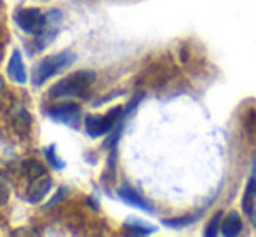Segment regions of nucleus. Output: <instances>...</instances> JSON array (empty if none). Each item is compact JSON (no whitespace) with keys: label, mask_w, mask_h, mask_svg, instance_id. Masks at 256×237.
<instances>
[{"label":"nucleus","mask_w":256,"mask_h":237,"mask_svg":"<svg viewBox=\"0 0 256 237\" xmlns=\"http://www.w3.org/2000/svg\"><path fill=\"white\" fill-rule=\"evenodd\" d=\"M2 98H4V80L0 78V103H2Z\"/></svg>","instance_id":"obj_18"},{"label":"nucleus","mask_w":256,"mask_h":237,"mask_svg":"<svg viewBox=\"0 0 256 237\" xmlns=\"http://www.w3.org/2000/svg\"><path fill=\"white\" fill-rule=\"evenodd\" d=\"M192 222H194V218H178V220H164V225L172 227V228H180V227H183V225L192 224Z\"/></svg>","instance_id":"obj_15"},{"label":"nucleus","mask_w":256,"mask_h":237,"mask_svg":"<svg viewBox=\"0 0 256 237\" xmlns=\"http://www.w3.org/2000/svg\"><path fill=\"white\" fill-rule=\"evenodd\" d=\"M75 60H77V56L72 51H63V52H58V54L48 56V58L38 61L34 66V70H32V84H34L35 88L44 86L52 75L63 72L64 68L72 66Z\"/></svg>","instance_id":"obj_2"},{"label":"nucleus","mask_w":256,"mask_h":237,"mask_svg":"<svg viewBox=\"0 0 256 237\" xmlns=\"http://www.w3.org/2000/svg\"><path fill=\"white\" fill-rule=\"evenodd\" d=\"M14 20H16L18 26H20L24 34H30V35H40L46 28V23H48V18L38 9H35V7L20 9L14 14Z\"/></svg>","instance_id":"obj_3"},{"label":"nucleus","mask_w":256,"mask_h":237,"mask_svg":"<svg viewBox=\"0 0 256 237\" xmlns=\"http://www.w3.org/2000/svg\"><path fill=\"white\" fill-rule=\"evenodd\" d=\"M7 74L18 84H24L26 82V70H24V63L21 58V52L14 49L12 54L9 58V64H7Z\"/></svg>","instance_id":"obj_8"},{"label":"nucleus","mask_w":256,"mask_h":237,"mask_svg":"<svg viewBox=\"0 0 256 237\" xmlns=\"http://www.w3.org/2000/svg\"><path fill=\"white\" fill-rule=\"evenodd\" d=\"M96 80L94 72H77L68 77L58 80L51 88L49 96L51 98H75V96H84L91 84Z\"/></svg>","instance_id":"obj_1"},{"label":"nucleus","mask_w":256,"mask_h":237,"mask_svg":"<svg viewBox=\"0 0 256 237\" xmlns=\"http://www.w3.org/2000/svg\"><path fill=\"white\" fill-rule=\"evenodd\" d=\"M126 228L129 234H152L155 230L152 225L140 224V222H129V224H126Z\"/></svg>","instance_id":"obj_13"},{"label":"nucleus","mask_w":256,"mask_h":237,"mask_svg":"<svg viewBox=\"0 0 256 237\" xmlns=\"http://www.w3.org/2000/svg\"><path fill=\"white\" fill-rule=\"evenodd\" d=\"M220 220H222V213H216L214 216H212V220L209 222L208 230H206V236L211 237V236H216V234H218V225H220Z\"/></svg>","instance_id":"obj_14"},{"label":"nucleus","mask_w":256,"mask_h":237,"mask_svg":"<svg viewBox=\"0 0 256 237\" xmlns=\"http://www.w3.org/2000/svg\"><path fill=\"white\" fill-rule=\"evenodd\" d=\"M44 154H46V159L49 160V164L52 166V170H56V171H61V170H64V160H61L60 157H58V154H56V145H51V146H48V148L44 150Z\"/></svg>","instance_id":"obj_12"},{"label":"nucleus","mask_w":256,"mask_h":237,"mask_svg":"<svg viewBox=\"0 0 256 237\" xmlns=\"http://www.w3.org/2000/svg\"><path fill=\"white\" fill-rule=\"evenodd\" d=\"M66 192H68V190H66V186H61V188L58 190V194H56V196H54L52 199H51V202H48V206H46V208H52V206H56V204L61 200V197H63Z\"/></svg>","instance_id":"obj_17"},{"label":"nucleus","mask_w":256,"mask_h":237,"mask_svg":"<svg viewBox=\"0 0 256 237\" xmlns=\"http://www.w3.org/2000/svg\"><path fill=\"white\" fill-rule=\"evenodd\" d=\"M118 197H120L124 202L131 204V206L138 208V210H142V211H146V213H152L154 211V208L150 206L140 194H136L131 186H122V188H118Z\"/></svg>","instance_id":"obj_9"},{"label":"nucleus","mask_w":256,"mask_h":237,"mask_svg":"<svg viewBox=\"0 0 256 237\" xmlns=\"http://www.w3.org/2000/svg\"><path fill=\"white\" fill-rule=\"evenodd\" d=\"M254 196H256V178H251L250 183L246 186V192L242 197V210L246 214L253 213V202H254Z\"/></svg>","instance_id":"obj_11"},{"label":"nucleus","mask_w":256,"mask_h":237,"mask_svg":"<svg viewBox=\"0 0 256 237\" xmlns=\"http://www.w3.org/2000/svg\"><path fill=\"white\" fill-rule=\"evenodd\" d=\"M80 106L75 105V103H63V105H58L48 112V116L56 122L68 126V128H78V122H80Z\"/></svg>","instance_id":"obj_5"},{"label":"nucleus","mask_w":256,"mask_h":237,"mask_svg":"<svg viewBox=\"0 0 256 237\" xmlns=\"http://www.w3.org/2000/svg\"><path fill=\"white\" fill-rule=\"evenodd\" d=\"M250 216H251V222H253V224L256 225V211L254 210H253V213H251Z\"/></svg>","instance_id":"obj_19"},{"label":"nucleus","mask_w":256,"mask_h":237,"mask_svg":"<svg viewBox=\"0 0 256 237\" xmlns=\"http://www.w3.org/2000/svg\"><path fill=\"white\" fill-rule=\"evenodd\" d=\"M7 194H9V183H7L6 176L2 174V171H0V202H6Z\"/></svg>","instance_id":"obj_16"},{"label":"nucleus","mask_w":256,"mask_h":237,"mask_svg":"<svg viewBox=\"0 0 256 237\" xmlns=\"http://www.w3.org/2000/svg\"><path fill=\"white\" fill-rule=\"evenodd\" d=\"M240 230H242V220H240V216L237 213H230L222 224V234L234 237L239 234Z\"/></svg>","instance_id":"obj_10"},{"label":"nucleus","mask_w":256,"mask_h":237,"mask_svg":"<svg viewBox=\"0 0 256 237\" xmlns=\"http://www.w3.org/2000/svg\"><path fill=\"white\" fill-rule=\"evenodd\" d=\"M46 18H48V23H46L44 32L38 35V40L35 42V51H42V49L48 48L54 38H56L58 30H60L61 23H63V14H61L58 9L49 10Z\"/></svg>","instance_id":"obj_6"},{"label":"nucleus","mask_w":256,"mask_h":237,"mask_svg":"<svg viewBox=\"0 0 256 237\" xmlns=\"http://www.w3.org/2000/svg\"><path fill=\"white\" fill-rule=\"evenodd\" d=\"M122 114V108L117 106V108L110 110L106 116H89L86 117V131L91 138H100V136L106 134L114 129L115 122L118 120Z\"/></svg>","instance_id":"obj_4"},{"label":"nucleus","mask_w":256,"mask_h":237,"mask_svg":"<svg viewBox=\"0 0 256 237\" xmlns=\"http://www.w3.org/2000/svg\"><path fill=\"white\" fill-rule=\"evenodd\" d=\"M51 186H52V180L49 178L48 174H40V176L32 178L30 186H28V190H26L28 202H32V204L40 202V200L48 196Z\"/></svg>","instance_id":"obj_7"}]
</instances>
